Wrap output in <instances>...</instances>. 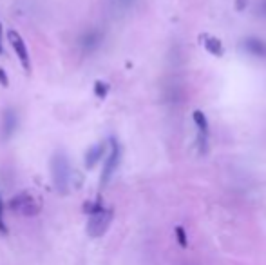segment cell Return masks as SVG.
<instances>
[{
    "label": "cell",
    "mask_w": 266,
    "mask_h": 265,
    "mask_svg": "<svg viewBox=\"0 0 266 265\" xmlns=\"http://www.w3.org/2000/svg\"><path fill=\"white\" fill-rule=\"evenodd\" d=\"M94 91H96V95H98L100 98H105V95H107V91H109V85L105 84V82H96Z\"/></svg>",
    "instance_id": "cell-13"
},
{
    "label": "cell",
    "mask_w": 266,
    "mask_h": 265,
    "mask_svg": "<svg viewBox=\"0 0 266 265\" xmlns=\"http://www.w3.org/2000/svg\"><path fill=\"white\" fill-rule=\"evenodd\" d=\"M243 48L248 55L257 56V58H266V42H263L261 38L255 36H248L243 40Z\"/></svg>",
    "instance_id": "cell-9"
},
{
    "label": "cell",
    "mask_w": 266,
    "mask_h": 265,
    "mask_svg": "<svg viewBox=\"0 0 266 265\" xmlns=\"http://www.w3.org/2000/svg\"><path fill=\"white\" fill-rule=\"evenodd\" d=\"M201 40H203V46L208 53H212L214 56H223L225 53V48H223V42L219 40L218 36H210V35H203L201 36Z\"/></svg>",
    "instance_id": "cell-11"
},
{
    "label": "cell",
    "mask_w": 266,
    "mask_h": 265,
    "mask_svg": "<svg viewBox=\"0 0 266 265\" xmlns=\"http://www.w3.org/2000/svg\"><path fill=\"white\" fill-rule=\"evenodd\" d=\"M2 216H4V203H2V196H0V234H7V227Z\"/></svg>",
    "instance_id": "cell-14"
},
{
    "label": "cell",
    "mask_w": 266,
    "mask_h": 265,
    "mask_svg": "<svg viewBox=\"0 0 266 265\" xmlns=\"http://www.w3.org/2000/svg\"><path fill=\"white\" fill-rule=\"evenodd\" d=\"M51 175H53L56 191L65 195L69 189V182H71V167L63 153H56L51 158Z\"/></svg>",
    "instance_id": "cell-1"
},
{
    "label": "cell",
    "mask_w": 266,
    "mask_h": 265,
    "mask_svg": "<svg viewBox=\"0 0 266 265\" xmlns=\"http://www.w3.org/2000/svg\"><path fill=\"white\" fill-rule=\"evenodd\" d=\"M7 40L11 42V48H13V51L16 53V56H18V60H20L22 67H24L26 71L31 69V60H29L28 46H26L24 38L20 36V33H16L15 29L7 31Z\"/></svg>",
    "instance_id": "cell-6"
},
{
    "label": "cell",
    "mask_w": 266,
    "mask_h": 265,
    "mask_svg": "<svg viewBox=\"0 0 266 265\" xmlns=\"http://www.w3.org/2000/svg\"><path fill=\"white\" fill-rule=\"evenodd\" d=\"M134 2H136V0H120V6H122L123 9H127V7H130Z\"/></svg>",
    "instance_id": "cell-17"
},
{
    "label": "cell",
    "mask_w": 266,
    "mask_h": 265,
    "mask_svg": "<svg viewBox=\"0 0 266 265\" xmlns=\"http://www.w3.org/2000/svg\"><path fill=\"white\" fill-rule=\"evenodd\" d=\"M18 129V115L15 109H6L2 115V138L9 140Z\"/></svg>",
    "instance_id": "cell-8"
},
{
    "label": "cell",
    "mask_w": 266,
    "mask_h": 265,
    "mask_svg": "<svg viewBox=\"0 0 266 265\" xmlns=\"http://www.w3.org/2000/svg\"><path fill=\"white\" fill-rule=\"evenodd\" d=\"M248 6V0H235V9L237 11H245Z\"/></svg>",
    "instance_id": "cell-15"
},
{
    "label": "cell",
    "mask_w": 266,
    "mask_h": 265,
    "mask_svg": "<svg viewBox=\"0 0 266 265\" xmlns=\"http://www.w3.org/2000/svg\"><path fill=\"white\" fill-rule=\"evenodd\" d=\"M122 162V146L116 138H110L109 142V153H107V158H105V164H103V171H102V178H100V183L102 187H105L110 180L114 173L118 171V166Z\"/></svg>",
    "instance_id": "cell-2"
},
{
    "label": "cell",
    "mask_w": 266,
    "mask_h": 265,
    "mask_svg": "<svg viewBox=\"0 0 266 265\" xmlns=\"http://www.w3.org/2000/svg\"><path fill=\"white\" fill-rule=\"evenodd\" d=\"M0 38H2V22H0Z\"/></svg>",
    "instance_id": "cell-18"
},
{
    "label": "cell",
    "mask_w": 266,
    "mask_h": 265,
    "mask_svg": "<svg viewBox=\"0 0 266 265\" xmlns=\"http://www.w3.org/2000/svg\"><path fill=\"white\" fill-rule=\"evenodd\" d=\"M110 222H112V209H107V207H102L96 213L91 215L87 222V234L91 238H100L103 236L107 229H109Z\"/></svg>",
    "instance_id": "cell-3"
},
{
    "label": "cell",
    "mask_w": 266,
    "mask_h": 265,
    "mask_svg": "<svg viewBox=\"0 0 266 265\" xmlns=\"http://www.w3.org/2000/svg\"><path fill=\"white\" fill-rule=\"evenodd\" d=\"M0 84L4 85V87H7L9 85V80H7V75H6V71L0 67Z\"/></svg>",
    "instance_id": "cell-16"
},
{
    "label": "cell",
    "mask_w": 266,
    "mask_h": 265,
    "mask_svg": "<svg viewBox=\"0 0 266 265\" xmlns=\"http://www.w3.org/2000/svg\"><path fill=\"white\" fill-rule=\"evenodd\" d=\"M0 53H2V46H0Z\"/></svg>",
    "instance_id": "cell-19"
},
{
    "label": "cell",
    "mask_w": 266,
    "mask_h": 265,
    "mask_svg": "<svg viewBox=\"0 0 266 265\" xmlns=\"http://www.w3.org/2000/svg\"><path fill=\"white\" fill-rule=\"evenodd\" d=\"M107 151V144L105 142H100V144H96V146L89 147V151L85 153V167L93 169L98 164V162L103 158V154Z\"/></svg>",
    "instance_id": "cell-10"
},
{
    "label": "cell",
    "mask_w": 266,
    "mask_h": 265,
    "mask_svg": "<svg viewBox=\"0 0 266 265\" xmlns=\"http://www.w3.org/2000/svg\"><path fill=\"white\" fill-rule=\"evenodd\" d=\"M192 120H194L196 129H198L199 153H206V149H208V120H206L205 113L199 111V109L192 113Z\"/></svg>",
    "instance_id": "cell-7"
},
{
    "label": "cell",
    "mask_w": 266,
    "mask_h": 265,
    "mask_svg": "<svg viewBox=\"0 0 266 265\" xmlns=\"http://www.w3.org/2000/svg\"><path fill=\"white\" fill-rule=\"evenodd\" d=\"M9 209L13 213H20L24 216H34V215H38L40 205H38V202H36V198L33 195L20 193V195L13 196L9 200Z\"/></svg>",
    "instance_id": "cell-4"
},
{
    "label": "cell",
    "mask_w": 266,
    "mask_h": 265,
    "mask_svg": "<svg viewBox=\"0 0 266 265\" xmlns=\"http://www.w3.org/2000/svg\"><path fill=\"white\" fill-rule=\"evenodd\" d=\"M103 38H105V35H103L102 29L91 28L78 38V46H80V49H82L85 55H91V53H94L96 49L102 46Z\"/></svg>",
    "instance_id": "cell-5"
},
{
    "label": "cell",
    "mask_w": 266,
    "mask_h": 265,
    "mask_svg": "<svg viewBox=\"0 0 266 265\" xmlns=\"http://www.w3.org/2000/svg\"><path fill=\"white\" fill-rule=\"evenodd\" d=\"M176 236H177V244L181 245V247H187L188 245V240H187V232L181 225H177L176 227Z\"/></svg>",
    "instance_id": "cell-12"
}]
</instances>
